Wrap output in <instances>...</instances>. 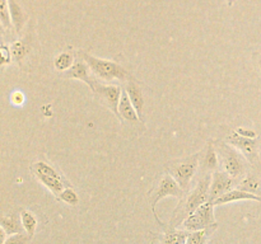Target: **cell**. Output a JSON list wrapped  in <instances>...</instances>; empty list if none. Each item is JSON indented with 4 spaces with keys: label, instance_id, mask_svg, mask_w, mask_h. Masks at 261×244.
<instances>
[{
    "label": "cell",
    "instance_id": "15",
    "mask_svg": "<svg viewBox=\"0 0 261 244\" xmlns=\"http://www.w3.org/2000/svg\"><path fill=\"white\" fill-rule=\"evenodd\" d=\"M119 113L120 117H121V121L122 119H126L129 122H142L137 109L133 106L132 101H130L129 96H127V93L125 90H122L121 99H120Z\"/></svg>",
    "mask_w": 261,
    "mask_h": 244
},
{
    "label": "cell",
    "instance_id": "22",
    "mask_svg": "<svg viewBox=\"0 0 261 244\" xmlns=\"http://www.w3.org/2000/svg\"><path fill=\"white\" fill-rule=\"evenodd\" d=\"M216 228L217 226H212V228L203 229V230L190 231L188 235L186 244H205L206 240H208V238L211 236V234L213 233Z\"/></svg>",
    "mask_w": 261,
    "mask_h": 244
},
{
    "label": "cell",
    "instance_id": "7",
    "mask_svg": "<svg viewBox=\"0 0 261 244\" xmlns=\"http://www.w3.org/2000/svg\"><path fill=\"white\" fill-rule=\"evenodd\" d=\"M93 93L96 98L103 106H106L110 111L114 112L115 116L121 121V117L119 113V104L122 96L121 88L119 85H115V84H101L97 80L94 84Z\"/></svg>",
    "mask_w": 261,
    "mask_h": 244
},
{
    "label": "cell",
    "instance_id": "11",
    "mask_svg": "<svg viewBox=\"0 0 261 244\" xmlns=\"http://www.w3.org/2000/svg\"><path fill=\"white\" fill-rule=\"evenodd\" d=\"M219 164V157L213 141H209L203 152H200V168L203 173H213Z\"/></svg>",
    "mask_w": 261,
    "mask_h": 244
},
{
    "label": "cell",
    "instance_id": "19",
    "mask_svg": "<svg viewBox=\"0 0 261 244\" xmlns=\"http://www.w3.org/2000/svg\"><path fill=\"white\" fill-rule=\"evenodd\" d=\"M19 215L23 224V228H24V231L31 236V238H33V235H35L36 233V229H37L38 226L37 218L35 216V214L31 212V211L28 210H20Z\"/></svg>",
    "mask_w": 261,
    "mask_h": 244
},
{
    "label": "cell",
    "instance_id": "26",
    "mask_svg": "<svg viewBox=\"0 0 261 244\" xmlns=\"http://www.w3.org/2000/svg\"><path fill=\"white\" fill-rule=\"evenodd\" d=\"M60 198L61 201H64L65 203L71 206H75L79 203V196L73 188H64L63 192L60 193Z\"/></svg>",
    "mask_w": 261,
    "mask_h": 244
},
{
    "label": "cell",
    "instance_id": "23",
    "mask_svg": "<svg viewBox=\"0 0 261 244\" xmlns=\"http://www.w3.org/2000/svg\"><path fill=\"white\" fill-rule=\"evenodd\" d=\"M31 170L33 173H42V174H47L51 175V177H56V178H61V175L59 174L58 170L55 168L51 167L50 164L45 162H36L31 165Z\"/></svg>",
    "mask_w": 261,
    "mask_h": 244
},
{
    "label": "cell",
    "instance_id": "6",
    "mask_svg": "<svg viewBox=\"0 0 261 244\" xmlns=\"http://www.w3.org/2000/svg\"><path fill=\"white\" fill-rule=\"evenodd\" d=\"M182 224L188 231L203 230V229L217 226L216 218H214V205L211 201L203 203L191 215H189Z\"/></svg>",
    "mask_w": 261,
    "mask_h": 244
},
{
    "label": "cell",
    "instance_id": "12",
    "mask_svg": "<svg viewBox=\"0 0 261 244\" xmlns=\"http://www.w3.org/2000/svg\"><path fill=\"white\" fill-rule=\"evenodd\" d=\"M234 201H256V202H261V197L259 195H255V193L246 192V191L242 190H231L227 193H224L223 196H221L219 198H217L213 202L214 206L224 205V203L234 202Z\"/></svg>",
    "mask_w": 261,
    "mask_h": 244
},
{
    "label": "cell",
    "instance_id": "13",
    "mask_svg": "<svg viewBox=\"0 0 261 244\" xmlns=\"http://www.w3.org/2000/svg\"><path fill=\"white\" fill-rule=\"evenodd\" d=\"M125 92L129 96L130 101H132L133 106L137 109L138 114H139L140 119L143 121V108H144V98H143V92L139 84L137 81L133 80L132 78L127 80L126 86H125Z\"/></svg>",
    "mask_w": 261,
    "mask_h": 244
},
{
    "label": "cell",
    "instance_id": "9",
    "mask_svg": "<svg viewBox=\"0 0 261 244\" xmlns=\"http://www.w3.org/2000/svg\"><path fill=\"white\" fill-rule=\"evenodd\" d=\"M234 185H236V178L229 175L224 170H214L212 173V183L211 190H209V201L212 203L227 193L228 191L233 190Z\"/></svg>",
    "mask_w": 261,
    "mask_h": 244
},
{
    "label": "cell",
    "instance_id": "16",
    "mask_svg": "<svg viewBox=\"0 0 261 244\" xmlns=\"http://www.w3.org/2000/svg\"><path fill=\"white\" fill-rule=\"evenodd\" d=\"M10 51H12L13 61L20 64L31 52V38L30 35L25 36L22 40H18L12 43L10 46Z\"/></svg>",
    "mask_w": 261,
    "mask_h": 244
},
{
    "label": "cell",
    "instance_id": "10",
    "mask_svg": "<svg viewBox=\"0 0 261 244\" xmlns=\"http://www.w3.org/2000/svg\"><path fill=\"white\" fill-rule=\"evenodd\" d=\"M61 76L66 79H76V80L84 81L91 88L92 92H93L94 84L97 81V79L91 75V68H89V65L81 56H79V58H76L74 65L68 71H65Z\"/></svg>",
    "mask_w": 261,
    "mask_h": 244
},
{
    "label": "cell",
    "instance_id": "1",
    "mask_svg": "<svg viewBox=\"0 0 261 244\" xmlns=\"http://www.w3.org/2000/svg\"><path fill=\"white\" fill-rule=\"evenodd\" d=\"M212 183V173H203L199 178L198 185L194 188L193 192H190L186 197L185 202L182 205H178L173 212V218L171 220V226L176 228L177 225L184 223L189 215L194 212L198 207H200L203 203L209 201V190H211Z\"/></svg>",
    "mask_w": 261,
    "mask_h": 244
},
{
    "label": "cell",
    "instance_id": "3",
    "mask_svg": "<svg viewBox=\"0 0 261 244\" xmlns=\"http://www.w3.org/2000/svg\"><path fill=\"white\" fill-rule=\"evenodd\" d=\"M219 157V163L226 173L233 178H240L246 170V158L239 152V150L231 144L216 141L214 142Z\"/></svg>",
    "mask_w": 261,
    "mask_h": 244
},
{
    "label": "cell",
    "instance_id": "18",
    "mask_svg": "<svg viewBox=\"0 0 261 244\" xmlns=\"http://www.w3.org/2000/svg\"><path fill=\"white\" fill-rule=\"evenodd\" d=\"M37 177V179L45 186L46 188L51 191L55 196H60V193L64 191V183L61 178L51 177V175L42 174V173H33Z\"/></svg>",
    "mask_w": 261,
    "mask_h": 244
},
{
    "label": "cell",
    "instance_id": "2",
    "mask_svg": "<svg viewBox=\"0 0 261 244\" xmlns=\"http://www.w3.org/2000/svg\"><path fill=\"white\" fill-rule=\"evenodd\" d=\"M78 55L88 64L92 74L97 79H99V80L110 83L112 80L125 81L129 78L127 71L119 63H115V61L111 60H105V58H98L96 56L91 55V53L84 52V51H78Z\"/></svg>",
    "mask_w": 261,
    "mask_h": 244
},
{
    "label": "cell",
    "instance_id": "21",
    "mask_svg": "<svg viewBox=\"0 0 261 244\" xmlns=\"http://www.w3.org/2000/svg\"><path fill=\"white\" fill-rule=\"evenodd\" d=\"M189 233L171 228L163 235V244H186Z\"/></svg>",
    "mask_w": 261,
    "mask_h": 244
},
{
    "label": "cell",
    "instance_id": "24",
    "mask_svg": "<svg viewBox=\"0 0 261 244\" xmlns=\"http://www.w3.org/2000/svg\"><path fill=\"white\" fill-rule=\"evenodd\" d=\"M259 188H260V183L259 180L256 179L252 175H247L246 178L241 180V183L239 185V190L246 191V192L250 193H255V195H259Z\"/></svg>",
    "mask_w": 261,
    "mask_h": 244
},
{
    "label": "cell",
    "instance_id": "4",
    "mask_svg": "<svg viewBox=\"0 0 261 244\" xmlns=\"http://www.w3.org/2000/svg\"><path fill=\"white\" fill-rule=\"evenodd\" d=\"M199 167H200V152H196V154L190 155L185 159L173 162L170 168V174L177 180L184 192L186 193L190 188L191 180L195 177Z\"/></svg>",
    "mask_w": 261,
    "mask_h": 244
},
{
    "label": "cell",
    "instance_id": "30",
    "mask_svg": "<svg viewBox=\"0 0 261 244\" xmlns=\"http://www.w3.org/2000/svg\"><path fill=\"white\" fill-rule=\"evenodd\" d=\"M236 132L239 135H241V136L244 137H250V139H255V137L257 136L256 132L254 131V130H249V129H244V127H239V129L236 130Z\"/></svg>",
    "mask_w": 261,
    "mask_h": 244
},
{
    "label": "cell",
    "instance_id": "14",
    "mask_svg": "<svg viewBox=\"0 0 261 244\" xmlns=\"http://www.w3.org/2000/svg\"><path fill=\"white\" fill-rule=\"evenodd\" d=\"M9 3V12H10V18H12L13 28H14L15 33L19 35L22 32L23 27L27 23L28 15L27 13L23 10L22 5L17 2V0H8Z\"/></svg>",
    "mask_w": 261,
    "mask_h": 244
},
{
    "label": "cell",
    "instance_id": "29",
    "mask_svg": "<svg viewBox=\"0 0 261 244\" xmlns=\"http://www.w3.org/2000/svg\"><path fill=\"white\" fill-rule=\"evenodd\" d=\"M25 101V97L22 92L19 90H15L10 94V102H12L14 106H22Z\"/></svg>",
    "mask_w": 261,
    "mask_h": 244
},
{
    "label": "cell",
    "instance_id": "20",
    "mask_svg": "<svg viewBox=\"0 0 261 244\" xmlns=\"http://www.w3.org/2000/svg\"><path fill=\"white\" fill-rule=\"evenodd\" d=\"M74 63H75V58L71 52H61L54 58V66L56 70L61 71V73L68 71L74 65Z\"/></svg>",
    "mask_w": 261,
    "mask_h": 244
},
{
    "label": "cell",
    "instance_id": "32",
    "mask_svg": "<svg viewBox=\"0 0 261 244\" xmlns=\"http://www.w3.org/2000/svg\"><path fill=\"white\" fill-rule=\"evenodd\" d=\"M227 2V4L229 5V7H231V5H233V3H234V0H226Z\"/></svg>",
    "mask_w": 261,
    "mask_h": 244
},
{
    "label": "cell",
    "instance_id": "25",
    "mask_svg": "<svg viewBox=\"0 0 261 244\" xmlns=\"http://www.w3.org/2000/svg\"><path fill=\"white\" fill-rule=\"evenodd\" d=\"M0 20H2V24L5 29L13 28L12 18H10L9 12V3H8V0H2V4H0Z\"/></svg>",
    "mask_w": 261,
    "mask_h": 244
},
{
    "label": "cell",
    "instance_id": "5",
    "mask_svg": "<svg viewBox=\"0 0 261 244\" xmlns=\"http://www.w3.org/2000/svg\"><path fill=\"white\" fill-rule=\"evenodd\" d=\"M170 196L177 197L178 200H182V197L185 196V192H184L181 186L177 183V180H176L170 173H166V174L160 179L157 187L152 191V198H150V206H152L153 215H154L155 220H157V223L160 224L161 226H162L163 224L161 223L160 218H158L157 214H155V206H157V203L160 202L161 200H163V198L166 197H170Z\"/></svg>",
    "mask_w": 261,
    "mask_h": 244
},
{
    "label": "cell",
    "instance_id": "28",
    "mask_svg": "<svg viewBox=\"0 0 261 244\" xmlns=\"http://www.w3.org/2000/svg\"><path fill=\"white\" fill-rule=\"evenodd\" d=\"M0 55H2V65L10 64V61L13 60L12 51H10V46L2 45V48H0Z\"/></svg>",
    "mask_w": 261,
    "mask_h": 244
},
{
    "label": "cell",
    "instance_id": "8",
    "mask_svg": "<svg viewBox=\"0 0 261 244\" xmlns=\"http://www.w3.org/2000/svg\"><path fill=\"white\" fill-rule=\"evenodd\" d=\"M228 144L236 147L242 155L250 162V164L255 165L259 163V139H250V137H244L237 132H232L227 137Z\"/></svg>",
    "mask_w": 261,
    "mask_h": 244
},
{
    "label": "cell",
    "instance_id": "17",
    "mask_svg": "<svg viewBox=\"0 0 261 244\" xmlns=\"http://www.w3.org/2000/svg\"><path fill=\"white\" fill-rule=\"evenodd\" d=\"M2 229H4V231L8 235L23 233L24 228H23L22 220H20V215L18 216V214H10V215L8 216H3Z\"/></svg>",
    "mask_w": 261,
    "mask_h": 244
},
{
    "label": "cell",
    "instance_id": "31",
    "mask_svg": "<svg viewBox=\"0 0 261 244\" xmlns=\"http://www.w3.org/2000/svg\"><path fill=\"white\" fill-rule=\"evenodd\" d=\"M256 57H257V64H259V68H260V70H261V53H257Z\"/></svg>",
    "mask_w": 261,
    "mask_h": 244
},
{
    "label": "cell",
    "instance_id": "27",
    "mask_svg": "<svg viewBox=\"0 0 261 244\" xmlns=\"http://www.w3.org/2000/svg\"><path fill=\"white\" fill-rule=\"evenodd\" d=\"M31 238L27 233H17V234H12L7 238V240L4 241V244H27L30 241Z\"/></svg>",
    "mask_w": 261,
    "mask_h": 244
}]
</instances>
